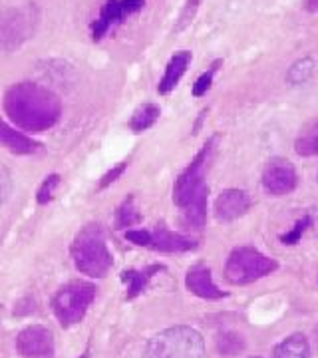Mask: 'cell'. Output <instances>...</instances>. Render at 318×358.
I'll return each mask as SVG.
<instances>
[{"label": "cell", "mask_w": 318, "mask_h": 358, "mask_svg": "<svg viewBox=\"0 0 318 358\" xmlns=\"http://www.w3.org/2000/svg\"><path fill=\"white\" fill-rule=\"evenodd\" d=\"M126 169H127L126 162H122V164H117L115 167H112V169H110V171L100 179V189H103V187H110L114 181H117V179L124 176V171H126Z\"/></svg>", "instance_id": "f1b7e54d"}, {"label": "cell", "mask_w": 318, "mask_h": 358, "mask_svg": "<svg viewBox=\"0 0 318 358\" xmlns=\"http://www.w3.org/2000/svg\"><path fill=\"white\" fill-rule=\"evenodd\" d=\"M199 4H201V0H187L185 2L183 10L179 14L178 24H175V32H179V30H183V28H187L191 24V20L195 18V14L199 10Z\"/></svg>", "instance_id": "4316f807"}, {"label": "cell", "mask_w": 318, "mask_h": 358, "mask_svg": "<svg viewBox=\"0 0 318 358\" xmlns=\"http://www.w3.org/2000/svg\"><path fill=\"white\" fill-rule=\"evenodd\" d=\"M32 8H10L0 14V48L14 50L24 42L34 30V16Z\"/></svg>", "instance_id": "52a82bcc"}, {"label": "cell", "mask_w": 318, "mask_h": 358, "mask_svg": "<svg viewBox=\"0 0 318 358\" xmlns=\"http://www.w3.org/2000/svg\"><path fill=\"white\" fill-rule=\"evenodd\" d=\"M203 334L193 327H171L150 338L143 358H203Z\"/></svg>", "instance_id": "3957f363"}, {"label": "cell", "mask_w": 318, "mask_h": 358, "mask_svg": "<svg viewBox=\"0 0 318 358\" xmlns=\"http://www.w3.org/2000/svg\"><path fill=\"white\" fill-rule=\"evenodd\" d=\"M279 268V263L254 247H237L233 249L225 263V279L231 285H249L268 277Z\"/></svg>", "instance_id": "5b68a950"}, {"label": "cell", "mask_w": 318, "mask_h": 358, "mask_svg": "<svg viewBox=\"0 0 318 358\" xmlns=\"http://www.w3.org/2000/svg\"><path fill=\"white\" fill-rule=\"evenodd\" d=\"M141 221V213L136 205V197L133 195H127L124 199V203L115 209V227L117 229H127V227H133Z\"/></svg>", "instance_id": "44dd1931"}, {"label": "cell", "mask_w": 318, "mask_h": 358, "mask_svg": "<svg viewBox=\"0 0 318 358\" xmlns=\"http://www.w3.org/2000/svg\"><path fill=\"white\" fill-rule=\"evenodd\" d=\"M315 72V60L312 58H303V60H296L291 68H289V74H287V80L296 86V84H303L308 78L312 76Z\"/></svg>", "instance_id": "cb8c5ba5"}, {"label": "cell", "mask_w": 318, "mask_h": 358, "mask_svg": "<svg viewBox=\"0 0 318 358\" xmlns=\"http://www.w3.org/2000/svg\"><path fill=\"white\" fill-rule=\"evenodd\" d=\"M96 287L88 281H70L52 296L50 307L54 317L64 329H70L86 317L96 299Z\"/></svg>", "instance_id": "277c9868"}, {"label": "cell", "mask_w": 318, "mask_h": 358, "mask_svg": "<svg viewBox=\"0 0 318 358\" xmlns=\"http://www.w3.org/2000/svg\"><path fill=\"white\" fill-rule=\"evenodd\" d=\"M34 299L32 296H24V299H20L18 303H16V307H14V315L16 317H28L30 313H34Z\"/></svg>", "instance_id": "4dcf8cb0"}, {"label": "cell", "mask_w": 318, "mask_h": 358, "mask_svg": "<svg viewBox=\"0 0 318 358\" xmlns=\"http://www.w3.org/2000/svg\"><path fill=\"white\" fill-rule=\"evenodd\" d=\"M145 6V0H106L100 10V16L92 22V38L96 42L110 32V28L124 22L127 16L140 13Z\"/></svg>", "instance_id": "9c48e42d"}, {"label": "cell", "mask_w": 318, "mask_h": 358, "mask_svg": "<svg viewBox=\"0 0 318 358\" xmlns=\"http://www.w3.org/2000/svg\"><path fill=\"white\" fill-rule=\"evenodd\" d=\"M263 187L273 197H284L293 193L298 185V176L294 166L287 157H270L263 169Z\"/></svg>", "instance_id": "ba28073f"}, {"label": "cell", "mask_w": 318, "mask_h": 358, "mask_svg": "<svg viewBox=\"0 0 318 358\" xmlns=\"http://www.w3.org/2000/svg\"><path fill=\"white\" fill-rule=\"evenodd\" d=\"M191 60H193V54H191L189 50H179L171 56V60H169L166 66V72H164V76H161L159 84H157V92H159L161 96H166V94L175 90V86L179 84V80L185 76Z\"/></svg>", "instance_id": "5bb4252c"}, {"label": "cell", "mask_w": 318, "mask_h": 358, "mask_svg": "<svg viewBox=\"0 0 318 358\" xmlns=\"http://www.w3.org/2000/svg\"><path fill=\"white\" fill-rule=\"evenodd\" d=\"M126 239L129 243L140 245V247H150L152 245V231L147 229H127Z\"/></svg>", "instance_id": "83f0119b"}, {"label": "cell", "mask_w": 318, "mask_h": 358, "mask_svg": "<svg viewBox=\"0 0 318 358\" xmlns=\"http://www.w3.org/2000/svg\"><path fill=\"white\" fill-rule=\"evenodd\" d=\"M207 197H209V185L203 183L195 197L183 207V225L187 229L201 231L207 223Z\"/></svg>", "instance_id": "2e32d148"}, {"label": "cell", "mask_w": 318, "mask_h": 358, "mask_svg": "<svg viewBox=\"0 0 318 358\" xmlns=\"http://www.w3.org/2000/svg\"><path fill=\"white\" fill-rule=\"evenodd\" d=\"M247 358H263V357H247Z\"/></svg>", "instance_id": "d6a6232c"}, {"label": "cell", "mask_w": 318, "mask_h": 358, "mask_svg": "<svg viewBox=\"0 0 318 358\" xmlns=\"http://www.w3.org/2000/svg\"><path fill=\"white\" fill-rule=\"evenodd\" d=\"M294 152L301 157H315L318 155V120H310L298 131L294 141Z\"/></svg>", "instance_id": "d6986e66"}, {"label": "cell", "mask_w": 318, "mask_h": 358, "mask_svg": "<svg viewBox=\"0 0 318 358\" xmlns=\"http://www.w3.org/2000/svg\"><path fill=\"white\" fill-rule=\"evenodd\" d=\"M4 112L24 131H46L60 120V98L34 82H18L4 94Z\"/></svg>", "instance_id": "6da1fadb"}, {"label": "cell", "mask_w": 318, "mask_h": 358, "mask_svg": "<svg viewBox=\"0 0 318 358\" xmlns=\"http://www.w3.org/2000/svg\"><path fill=\"white\" fill-rule=\"evenodd\" d=\"M221 66H223V60L217 58V60L211 62V66L205 70L203 74L195 80V84H193V96H195V98H201V96H205V94L211 90V86H213V78H215L217 70H219Z\"/></svg>", "instance_id": "603a6c76"}, {"label": "cell", "mask_w": 318, "mask_h": 358, "mask_svg": "<svg viewBox=\"0 0 318 358\" xmlns=\"http://www.w3.org/2000/svg\"><path fill=\"white\" fill-rule=\"evenodd\" d=\"M308 227H312V215H305L303 219H298L293 225V229L280 235V243L287 245V247H293V245H296L303 239V235H305Z\"/></svg>", "instance_id": "d4e9b609"}, {"label": "cell", "mask_w": 318, "mask_h": 358, "mask_svg": "<svg viewBox=\"0 0 318 358\" xmlns=\"http://www.w3.org/2000/svg\"><path fill=\"white\" fill-rule=\"evenodd\" d=\"M10 185H13V181H10V171H8L6 167L0 166V205L6 201V197H8V193H10Z\"/></svg>", "instance_id": "f546056e"}, {"label": "cell", "mask_w": 318, "mask_h": 358, "mask_svg": "<svg viewBox=\"0 0 318 358\" xmlns=\"http://www.w3.org/2000/svg\"><path fill=\"white\" fill-rule=\"evenodd\" d=\"M0 145L16 155H30L42 150V145H40L38 141H34L32 138L20 134L18 129L8 126L4 120H0Z\"/></svg>", "instance_id": "9a60e30c"}, {"label": "cell", "mask_w": 318, "mask_h": 358, "mask_svg": "<svg viewBox=\"0 0 318 358\" xmlns=\"http://www.w3.org/2000/svg\"><path fill=\"white\" fill-rule=\"evenodd\" d=\"M58 185H60V176H58V173H50L48 178L42 181V185L38 187L36 201H38L40 205L50 203L52 199H54V193L58 189Z\"/></svg>", "instance_id": "484cf974"}, {"label": "cell", "mask_w": 318, "mask_h": 358, "mask_svg": "<svg viewBox=\"0 0 318 358\" xmlns=\"http://www.w3.org/2000/svg\"><path fill=\"white\" fill-rule=\"evenodd\" d=\"M317 181H318V176H317Z\"/></svg>", "instance_id": "836d02e7"}, {"label": "cell", "mask_w": 318, "mask_h": 358, "mask_svg": "<svg viewBox=\"0 0 318 358\" xmlns=\"http://www.w3.org/2000/svg\"><path fill=\"white\" fill-rule=\"evenodd\" d=\"M159 115H161V110H159L157 103H141L140 108L129 117V129L133 134H141V131L155 126Z\"/></svg>", "instance_id": "ffe728a7"}, {"label": "cell", "mask_w": 318, "mask_h": 358, "mask_svg": "<svg viewBox=\"0 0 318 358\" xmlns=\"http://www.w3.org/2000/svg\"><path fill=\"white\" fill-rule=\"evenodd\" d=\"M243 348H245V341H243L241 334L229 331V333L219 334V338H217V350L223 357H235L241 352Z\"/></svg>", "instance_id": "7402d4cb"}, {"label": "cell", "mask_w": 318, "mask_h": 358, "mask_svg": "<svg viewBox=\"0 0 318 358\" xmlns=\"http://www.w3.org/2000/svg\"><path fill=\"white\" fill-rule=\"evenodd\" d=\"M164 268H166L164 265H152V267L143 268V271H136V268H127V271H124V273H122V281L127 285V299L131 301V299L140 296V294L145 291L147 282L152 281L157 273H161Z\"/></svg>", "instance_id": "e0dca14e"}, {"label": "cell", "mask_w": 318, "mask_h": 358, "mask_svg": "<svg viewBox=\"0 0 318 358\" xmlns=\"http://www.w3.org/2000/svg\"><path fill=\"white\" fill-rule=\"evenodd\" d=\"M185 287L187 291L193 293L199 299H207V301H219L223 296H227V293H223L213 281L211 268L207 265H193L185 275Z\"/></svg>", "instance_id": "7c38bea8"}, {"label": "cell", "mask_w": 318, "mask_h": 358, "mask_svg": "<svg viewBox=\"0 0 318 358\" xmlns=\"http://www.w3.org/2000/svg\"><path fill=\"white\" fill-rule=\"evenodd\" d=\"M78 358H89V350H86V352H84L82 357H78Z\"/></svg>", "instance_id": "1f68e13d"}, {"label": "cell", "mask_w": 318, "mask_h": 358, "mask_svg": "<svg viewBox=\"0 0 318 358\" xmlns=\"http://www.w3.org/2000/svg\"><path fill=\"white\" fill-rule=\"evenodd\" d=\"M217 136H211L209 140L205 141V145L197 152V155L189 162V166L185 167L179 178L175 179V185H173V203L178 207H185L189 203L191 199L195 197L197 189L203 185V171L209 159H211V154H213V148H215Z\"/></svg>", "instance_id": "8992f818"}, {"label": "cell", "mask_w": 318, "mask_h": 358, "mask_svg": "<svg viewBox=\"0 0 318 358\" xmlns=\"http://www.w3.org/2000/svg\"><path fill=\"white\" fill-rule=\"evenodd\" d=\"M251 195L245 189H225L219 193V197L215 199V217L221 223H231L237 221L243 215H247V211L251 209Z\"/></svg>", "instance_id": "8fae6325"}, {"label": "cell", "mask_w": 318, "mask_h": 358, "mask_svg": "<svg viewBox=\"0 0 318 358\" xmlns=\"http://www.w3.org/2000/svg\"><path fill=\"white\" fill-rule=\"evenodd\" d=\"M152 249L155 251H161V253H187L197 249V241L185 237L181 233L167 229L166 225H157L152 231Z\"/></svg>", "instance_id": "4fadbf2b"}, {"label": "cell", "mask_w": 318, "mask_h": 358, "mask_svg": "<svg viewBox=\"0 0 318 358\" xmlns=\"http://www.w3.org/2000/svg\"><path fill=\"white\" fill-rule=\"evenodd\" d=\"M16 350L24 358L54 357V334L42 324H30L16 338Z\"/></svg>", "instance_id": "30bf717a"}, {"label": "cell", "mask_w": 318, "mask_h": 358, "mask_svg": "<svg viewBox=\"0 0 318 358\" xmlns=\"http://www.w3.org/2000/svg\"><path fill=\"white\" fill-rule=\"evenodd\" d=\"M70 255L82 275L92 279H103L114 265V257L106 243V233L100 223H88L78 231Z\"/></svg>", "instance_id": "7a4b0ae2"}, {"label": "cell", "mask_w": 318, "mask_h": 358, "mask_svg": "<svg viewBox=\"0 0 318 358\" xmlns=\"http://www.w3.org/2000/svg\"><path fill=\"white\" fill-rule=\"evenodd\" d=\"M275 358H310V345L305 334L294 333L275 346Z\"/></svg>", "instance_id": "ac0fdd59"}]
</instances>
